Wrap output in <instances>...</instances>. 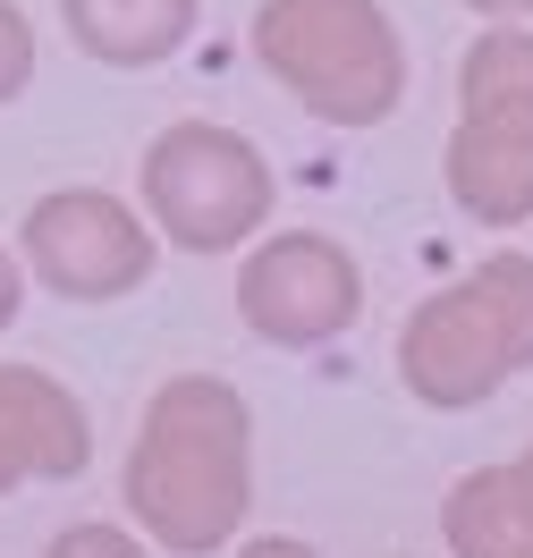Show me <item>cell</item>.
Returning <instances> with one entry per match:
<instances>
[{
    "instance_id": "5",
    "label": "cell",
    "mask_w": 533,
    "mask_h": 558,
    "mask_svg": "<svg viewBox=\"0 0 533 558\" xmlns=\"http://www.w3.org/2000/svg\"><path fill=\"white\" fill-rule=\"evenodd\" d=\"M144 204L186 254H229L271 220V161L238 128L186 119L144 153Z\"/></svg>"
},
{
    "instance_id": "12",
    "label": "cell",
    "mask_w": 533,
    "mask_h": 558,
    "mask_svg": "<svg viewBox=\"0 0 533 558\" xmlns=\"http://www.w3.org/2000/svg\"><path fill=\"white\" fill-rule=\"evenodd\" d=\"M9 322H17V263L0 254V330H9Z\"/></svg>"
},
{
    "instance_id": "3",
    "label": "cell",
    "mask_w": 533,
    "mask_h": 558,
    "mask_svg": "<svg viewBox=\"0 0 533 558\" xmlns=\"http://www.w3.org/2000/svg\"><path fill=\"white\" fill-rule=\"evenodd\" d=\"M533 364V254H492L483 271L449 279L398 330V373L424 407H474Z\"/></svg>"
},
{
    "instance_id": "6",
    "label": "cell",
    "mask_w": 533,
    "mask_h": 558,
    "mask_svg": "<svg viewBox=\"0 0 533 558\" xmlns=\"http://www.w3.org/2000/svg\"><path fill=\"white\" fill-rule=\"evenodd\" d=\"M238 314L254 339L271 348H322L364 314V271L339 238L322 229H288V238L254 245L238 271Z\"/></svg>"
},
{
    "instance_id": "13",
    "label": "cell",
    "mask_w": 533,
    "mask_h": 558,
    "mask_svg": "<svg viewBox=\"0 0 533 558\" xmlns=\"http://www.w3.org/2000/svg\"><path fill=\"white\" fill-rule=\"evenodd\" d=\"M465 9H483V17H525L533 0H465Z\"/></svg>"
},
{
    "instance_id": "8",
    "label": "cell",
    "mask_w": 533,
    "mask_h": 558,
    "mask_svg": "<svg viewBox=\"0 0 533 558\" xmlns=\"http://www.w3.org/2000/svg\"><path fill=\"white\" fill-rule=\"evenodd\" d=\"M85 457H94L85 407H76L51 373L9 364V373H0V490L43 483V474H85Z\"/></svg>"
},
{
    "instance_id": "1",
    "label": "cell",
    "mask_w": 533,
    "mask_h": 558,
    "mask_svg": "<svg viewBox=\"0 0 533 558\" xmlns=\"http://www.w3.org/2000/svg\"><path fill=\"white\" fill-rule=\"evenodd\" d=\"M254 423L246 398L213 373H178L128 457V508L161 550H220L254 499Z\"/></svg>"
},
{
    "instance_id": "10",
    "label": "cell",
    "mask_w": 533,
    "mask_h": 558,
    "mask_svg": "<svg viewBox=\"0 0 533 558\" xmlns=\"http://www.w3.org/2000/svg\"><path fill=\"white\" fill-rule=\"evenodd\" d=\"M60 17L110 69H153L195 35V0H60Z\"/></svg>"
},
{
    "instance_id": "4",
    "label": "cell",
    "mask_w": 533,
    "mask_h": 558,
    "mask_svg": "<svg viewBox=\"0 0 533 558\" xmlns=\"http://www.w3.org/2000/svg\"><path fill=\"white\" fill-rule=\"evenodd\" d=\"M458 136H449V204L483 229L533 220V35L499 26L458 69Z\"/></svg>"
},
{
    "instance_id": "9",
    "label": "cell",
    "mask_w": 533,
    "mask_h": 558,
    "mask_svg": "<svg viewBox=\"0 0 533 558\" xmlns=\"http://www.w3.org/2000/svg\"><path fill=\"white\" fill-rule=\"evenodd\" d=\"M440 533H449V550L474 558H533V449L465 474L440 508Z\"/></svg>"
},
{
    "instance_id": "2",
    "label": "cell",
    "mask_w": 533,
    "mask_h": 558,
    "mask_svg": "<svg viewBox=\"0 0 533 558\" xmlns=\"http://www.w3.org/2000/svg\"><path fill=\"white\" fill-rule=\"evenodd\" d=\"M254 60L322 128H381L407 94V43L381 0H263Z\"/></svg>"
},
{
    "instance_id": "11",
    "label": "cell",
    "mask_w": 533,
    "mask_h": 558,
    "mask_svg": "<svg viewBox=\"0 0 533 558\" xmlns=\"http://www.w3.org/2000/svg\"><path fill=\"white\" fill-rule=\"evenodd\" d=\"M26 76H35V35H26V17L0 0V102H9Z\"/></svg>"
},
{
    "instance_id": "7",
    "label": "cell",
    "mask_w": 533,
    "mask_h": 558,
    "mask_svg": "<svg viewBox=\"0 0 533 558\" xmlns=\"http://www.w3.org/2000/svg\"><path fill=\"white\" fill-rule=\"evenodd\" d=\"M26 263L43 288H60L76 305H110V296L153 279V238L136 229V211L119 195L76 186V195H43L26 211Z\"/></svg>"
}]
</instances>
